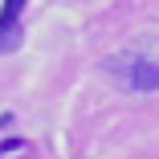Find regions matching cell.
Wrapping results in <instances>:
<instances>
[{
	"label": "cell",
	"mask_w": 159,
	"mask_h": 159,
	"mask_svg": "<svg viewBox=\"0 0 159 159\" xmlns=\"http://www.w3.org/2000/svg\"><path fill=\"white\" fill-rule=\"evenodd\" d=\"M20 12H25V0L0 4V53H12L20 45Z\"/></svg>",
	"instance_id": "obj_1"
},
{
	"label": "cell",
	"mask_w": 159,
	"mask_h": 159,
	"mask_svg": "<svg viewBox=\"0 0 159 159\" xmlns=\"http://www.w3.org/2000/svg\"><path fill=\"white\" fill-rule=\"evenodd\" d=\"M131 90H159V66L155 61H131V70L122 78Z\"/></svg>",
	"instance_id": "obj_2"
},
{
	"label": "cell",
	"mask_w": 159,
	"mask_h": 159,
	"mask_svg": "<svg viewBox=\"0 0 159 159\" xmlns=\"http://www.w3.org/2000/svg\"><path fill=\"white\" fill-rule=\"evenodd\" d=\"M8 122H12V114H0V131H4V126H8Z\"/></svg>",
	"instance_id": "obj_3"
}]
</instances>
